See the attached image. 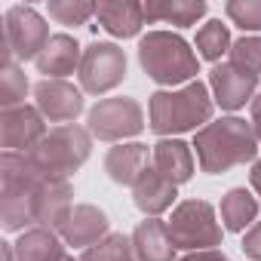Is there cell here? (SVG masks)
I'll return each instance as SVG.
<instances>
[{
  "label": "cell",
  "mask_w": 261,
  "mask_h": 261,
  "mask_svg": "<svg viewBox=\"0 0 261 261\" xmlns=\"http://www.w3.org/2000/svg\"><path fill=\"white\" fill-rule=\"evenodd\" d=\"M194 46H197L200 59H206V62L218 65L224 56H230V46H233V40H230V31H227V25H224L221 19H209V22H206V25L197 31V40H194Z\"/></svg>",
  "instance_id": "cb8c5ba5"
},
{
  "label": "cell",
  "mask_w": 261,
  "mask_h": 261,
  "mask_svg": "<svg viewBox=\"0 0 261 261\" xmlns=\"http://www.w3.org/2000/svg\"><path fill=\"white\" fill-rule=\"evenodd\" d=\"M230 65L261 77V37L258 34H246L240 40H233L230 46Z\"/></svg>",
  "instance_id": "4316f807"
},
{
  "label": "cell",
  "mask_w": 261,
  "mask_h": 261,
  "mask_svg": "<svg viewBox=\"0 0 261 261\" xmlns=\"http://www.w3.org/2000/svg\"><path fill=\"white\" fill-rule=\"evenodd\" d=\"M80 89L89 95H105L114 86H120L126 80V53L117 43L108 40H95L83 49V62H80Z\"/></svg>",
  "instance_id": "ba28073f"
},
{
  "label": "cell",
  "mask_w": 261,
  "mask_h": 261,
  "mask_svg": "<svg viewBox=\"0 0 261 261\" xmlns=\"http://www.w3.org/2000/svg\"><path fill=\"white\" fill-rule=\"evenodd\" d=\"M221 221L230 233H246L258 221V200L246 188H230L221 197Z\"/></svg>",
  "instance_id": "603a6c76"
},
{
  "label": "cell",
  "mask_w": 261,
  "mask_h": 261,
  "mask_svg": "<svg viewBox=\"0 0 261 261\" xmlns=\"http://www.w3.org/2000/svg\"><path fill=\"white\" fill-rule=\"evenodd\" d=\"M175 197H178V185H172V181H169L160 169H154V166H148V169L136 178V185H133V203H136L148 218H157V215H163L166 209H172Z\"/></svg>",
  "instance_id": "9a60e30c"
},
{
  "label": "cell",
  "mask_w": 261,
  "mask_h": 261,
  "mask_svg": "<svg viewBox=\"0 0 261 261\" xmlns=\"http://www.w3.org/2000/svg\"><path fill=\"white\" fill-rule=\"evenodd\" d=\"M80 62H83V53H80V43L71 37V34H53L46 49L37 56V71L43 74V80H65L68 74L80 71Z\"/></svg>",
  "instance_id": "2e32d148"
},
{
  "label": "cell",
  "mask_w": 261,
  "mask_h": 261,
  "mask_svg": "<svg viewBox=\"0 0 261 261\" xmlns=\"http://www.w3.org/2000/svg\"><path fill=\"white\" fill-rule=\"evenodd\" d=\"M4 31L13 46V56L19 62H37V56L46 49V43L53 37L46 28V19L34 7H22V4H16L4 16Z\"/></svg>",
  "instance_id": "9c48e42d"
},
{
  "label": "cell",
  "mask_w": 261,
  "mask_h": 261,
  "mask_svg": "<svg viewBox=\"0 0 261 261\" xmlns=\"http://www.w3.org/2000/svg\"><path fill=\"white\" fill-rule=\"evenodd\" d=\"M169 237L175 243V249H185V252H206V249H215L221 246V224L215 218V209L206 203V200H185L172 209L169 221Z\"/></svg>",
  "instance_id": "8992f818"
},
{
  "label": "cell",
  "mask_w": 261,
  "mask_h": 261,
  "mask_svg": "<svg viewBox=\"0 0 261 261\" xmlns=\"http://www.w3.org/2000/svg\"><path fill=\"white\" fill-rule=\"evenodd\" d=\"M145 10V22H166L175 28H191L206 16V4L203 0H148L142 4Z\"/></svg>",
  "instance_id": "44dd1931"
},
{
  "label": "cell",
  "mask_w": 261,
  "mask_h": 261,
  "mask_svg": "<svg viewBox=\"0 0 261 261\" xmlns=\"http://www.w3.org/2000/svg\"><path fill=\"white\" fill-rule=\"evenodd\" d=\"M65 261H74V258H71V255H68V258H65Z\"/></svg>",
  "instance_id": "e575fe53"
},
{
  "label": "cell",
  "mask_w": 261,
  "mask_h": 261,
  "mask_svg": "<svg viewBox=\"0 0 261 261\" xmlns=\"http://www.w3.org/2000/svg\"><path fill=\"white\" fill-rule=\"evenodd\" d=\"M252 129H255V136H258V142H261V89H258V95L252 98Z\"/></svg>",
  "instance_id": "1f68e13d"
},
{
  "label": "cell",
  "mask_w": 261,
  "mask_h": 261,
  "mask_svg": "<svg viewBox=\"0 0 261 261\" xmlns=\"http://www.w3.org/2000/svg\"><path fill=\"white\" fill-rule=\"evenodd\" d=\"M92 151V136L89 129L68 123V126H56L46 133V139L28 154L34 160V166L40 169L43 178H59L68 181V175H74Z\"/></svg>",
  "instance_id": "5b68a950"
},
{
  "label": "cell",
  "mask_w": 261,
  "mask_h": 261,
  "mask_svg": "<svg viewBox=\"0 0 261 261\" xmlns=\"http://www.w3.org/2000/svg\"><path fill=\"white\" fill-rule=\"evenodd\" d=\"M224 16L246 34H258L261 31V0H230V4H224Z\"/></svg>",
  "instance_id": "f1b7e54d"
},
{
  "label": "cell",
  "mask_w": 261,
  "mask_h": 261,
  "mask_svg": "<svg viewBox=\"0 0 261 261\" xmlns=\"http://www.w3.org/2000/svg\"><path fill=\"white\" fill-rule=\"evenodd\" d=\"M139 65L160 86H188L200 74L197 53L172 31H148L139 40Z\"/></svg>",
  "instance_id": "277c9868"
},
{
  "label": "cell",
  "mask_w": 261,
  "mask_h": 261,
  "mask_svg": "<svg viewBox=\"0 0 261 261\" xmlns=\"http://www.w3.org/2000/svg\"><path fill=\"white\" fill-rule=\"evenodd\" d=\"M209 89L221 111H240L246 108V101L252 105V98L258 95V77L230 62H218L209 74Z\"/></svg>",
  "instance_id": "7c38bea8"
},
{
  "label": "cell",
  "mask_w": 261,
  "mask_h": 261,
  "mask_svg": "<svg viewBox=\"0 0 261 261\" xmlns=\"http://www.w3.org/2000/svg\"><path fill=\"white\" fill-rule=\"evenodd\" d=\"M194 148H197L200 169L206 175H221L258 157V136H255L252 123L240 117H221L203 126L194 136Z\"/></svg>",
  "instance_id": "7a4b0ae2"
},
{
  "label": "cell",
  "mask_w": 261,
  "mask_h": 261,
  "mask_svg": "<svg viewBox=\"0 0 261 261\" xmlns=\"http://www.w3.org/2000/svg\"><path fill=\"white\" fill-rule=\"evenodd\" d=\"M59 233H62V240H65L68 246L86 252L89 246H95L98 240H105V237L111 233V224H108V215H105L98 206H92V203H77Z\"/></svg>",
  "instance_id": "5bb4252c"
},
{
  "label": "cell",
  "mask_w": 261,
  "mask_h": 261,
  "mask_svg": "<svg viewBox=\"0 0 261 261\" xmlns=\"http://www.w3.org/2000/svg\"><path fill=\"white\" fill-rule=\"evenodd\" d=\"M151 151L148 145L142 142H123V145H114L108 154H105V172L114 185H129L133 188L136 178L151 166Z\"/></svg>",
  "instance_id": "e0dca14e"
},
{
  "label": "cell",
  "mask_w": 261,
  "mask_h": 261,
  "mask_svg": "<svg viewBox=\"0 0 261 261\" xmlns=\"http://www.w3.org/2000/svg\"><path fill=\"white\" fill-rule=\"evenodd\" d=\"M34 108L43 114V120L68 126L83 114V89H77L68 80H40L34 86Z\"/></svg>",
  "instance_id": "8fae6325"
},
{
  "label": "cell",
  "mask_w": 261,
  "mask_h": 261,
  "mask_svg": "<svg viewBox=\"0 0 261 261\" xmlns=\"http://www.w3.org/2000/svg\"><path fill=\"white\" fill-rule=\"evenodd\" d=\"M43 139H46V120L37 108L19 105V108H7L0 114V142H4V151L31 154Z\"/></svg>",
  "instance_id": "30bf717a"
},
{
  "label": "cell",
  "mask_w": 261,
  "mask_h": 261,
  "mask_svg": "<svg viewBox=\"0 0 261 261\" xmlns=\"http://www.w3.org/2000/svg\"><path fill=\"white\" fill-rule=\"evenodd\" d=\"M151 166L160 169L172 185H185L194 178V154L181 139H160L151 151Z\"/></svg>",
  "instance_id": "ffe728a7"
},
{
  "label": "cell",
  "mask_w": 261,
  "mask_h": 261,
  "mask_svg": "<svg viewBox=\"0 0 261 261\" xmlns=\"http://www.w3.org/2000/svg\"><path fill=\"white\" fill-rule=\"evenodd\" d=\"M95 19L108 34L126 40L142 31L145 10L142 4H133V0H101V4H95Z\"/></svg>",
  "instance_id": "ac0fdd59"
},
{
  "label": "cell",
  "mask_w": 261,
  "mask_h": 261,
  "mask_svg": "<svg viewBox=\"0 0 261 261\" xmlns=\"http://www.w3.org/2000/svg\"><path fill=\"white\" fill-rule=\"evenodd\" d=\"M181 261H230V258L218 249H206V252H188Z\"/></svg>",
  "instance_id": "4dcf8cb0"
},
{
  "label": "cell",
  "mask_w": 261,
  "mask_h": 261,
  "mask_svg": "<svg viewBox=\"0 0 261 261\" xmlns=\"http://www.w3.org/2000/svg\"><path fill=\"white\" fill-rule=\"evenodd\" d=\"M80 261H136L133 252V237H123V233H108L105 240H98L95 246H89Z\"/></svg>",
  "instance_id": "d4e9b609"
},
{
  "label": "cell",
  "mask_w": 261,
  "mask_h": 261,
  "mask_svg": "<svg viewBox=\"0 0 261 261\" xmlns=\"http://www.w3.org/2000/svg\"><path fill=\"white\" fill-rule=\"evenodd\" d=\"M86 129H89V136L98 139V142L123 145L126 139L139 136L145 129V111H142V105L136 98H129V95H111V98H101L98 105L89 108Z\"/></svg>",
  "instance_id": "52a82bcc"
},
{
  "label": "cell",
  "mask_w": 261,
  "mask_h": 261,
  "mask_svg": "<svg viewBox=\"0 0 261 261\" xmlns=\"http://www.w3.org/2000/svg\"><path fill=\"white\" fill-rule=\"evenodd\" d=\"M0 252H4V261H16V249H13V243H0Z\"/></svg>",
  "instance_id": "836d02e7"
},
{
  "label": "cell",
  "mask_w": 261,
  "mask_h": 261,
  "mask_svg": "<svg viewBox=\"0 0 261 261\" xmlns=\"http://www.w3.org/2000/svg\"><path fill=\"white\" fill-rule=\"evenodd\" d=\"M49 19H56L59 25H83L89 16H95V4H83V0H49L46 7Z\"/></svg>",
  "instance_id": "83f0119b"
},
{
  "label": "cell",
  "mask_w": 261,
  "mask_h": 261,
  "mask_svg": "<svg viewBox=\"0 0 261 261\" xmlns=\"http://www.w3.org/2000/svg\"><path fill=\"white\" fill-rule=\"evenodd\" d=\"M43 181L46 178L40 175L28 154L4 151V157H0V224L7 233H25V227L34 224L31 203Z\"/></svg>",
  "instance_id": "3957f363"
},
{
  "label": "cell",
  "mask_w": 261,
  "mask_h": 261,
  "mask_svg": "<svg viewBox=\"0 0 261 261\" xmlns=\"http://www.w3.org/2000/svg\"><path fill=\"white\" fill-rule=\"evenodd\" d=\"M249 181H252V188H255V194L261 197V160H255V163H252V172H249Z\"/></svg>",
  "instance_id": "d6a6232c"
},
{
  "label": "cell",
  "mask_w": 261,
  "mask_h": 261,
  "mask_svg": "<svg viewBox=\"0 0 261 261\" xmlns=\"http://www.w3.org/2000/svg\"><path fill=\"white\" fill-rule=\"evenodd\" d=\"M71 209H74V188L68 181H59V178H46L37 188L34 203H31L34 224L46 227V230H62Z\"/></svg>",
  "instance_id": "4fadbf2b"
},
{
  "label": "cell",
  "mask_w": 261,
  "mask_h": 261,
  "mask_svg": "<svg viewBox=\"0 0 261 261\" xmlns=\"http://www.w3.org/2000/svg\"><path fill=\"white\" fill-rule=\"evenodd\" d=\"M28 89H31V86H28V77H25V71H22L16 62L0 65V105H4V111L25 105Z\"/></svg>",
  "instance_id": "484cf974"
},
{
  "label": "cell",
  "mask_w": 261,
  "mask_h": 261,
  "mask_svg": "<svg viewBox=\"0 0 261 261\" xmlns=\"http://www.w3.org/2000/svg\"><path fill=\"white\" fill-rule=\"evenodd\" d=\"M215 98L203 80H194L181 89H160L148 101V126L160 139H175L181 133H200L212 123Z\"/></svg>",
  "instance_id": "6da1fadb"
},
{
  "label": "cell",
  "mask_w": 261,
  "mask_h": 261,
  "mask_svg": "<svg viewBox=\"0 0 261 261\" xmlns=\"http://www.w3.org/2000/svg\"><path fill=\"white\" fill-rule=\"evenodd\" d=\"M133 252L136 261H175V243L169 237L166 221L145 218L133 230Z\"/></svg>",
  "instance_id": "d6986e66"
},
{
  "label": "cell",
  "mask_w": 261,
  "mask_h": 261,
  "mask_svg": "<svg viewBox=\"0 0 261 261\" xmlns=\"http://www.w3.org/2000/svg\"><path fill=\"white\" fill-rule=\"evenodd\" d=\"M16 261H65V246L59 240L56 230H46V227H31L25 230L16 243Z\"/></svg>",
  "instance_id": "7402d4cb"
},
{
  "label": "cell",
  "mask_w": 261,
  "mask_h": 261,
  "mask_svg": "<svg viewBox=\"0 0 261 261\" xmlns=\"http://www.w3.org/2000/svg\"><path fill=\"white\" fill-rule=\"evenodd\" d=\"M243 255L252 261H261V221H255L246 233H243Z\"/></svg>",
  "instance_id": "f546056e"
}]
</instances>
